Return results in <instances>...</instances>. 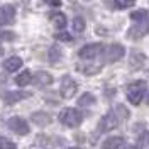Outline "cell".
<instances>
[{
	"label": "cell",
	"instance_id": "cell-18",
	"mask_svg": "<svg viewBox=\"0 0 149 149\" xmlns=\"http://www.w3.org/2000/svg\"><path fill=\"white\" fill-rule=\"evenodd\" d=\"M51 20H53L54 27H58V29L66 27V24H68V20H66V15H65V14H61V12H56V14H53Z\"/></svg>",
	"mask_w": 149,
	"mask_h": 149
},
{
	"label": "cell",
	"instance_id": "cell-14",
	"mask_svg": "<svg viewBox=\"0 0 149 149\" xmlns=\"http://www.w3.org/2000/svg\"><path fill=\"white\" fill-rule=\"evenodd\" d=\"M32 81H36L41 86H47V85L53 83V76L49 73H46V71H39L36 76H32Z\"/></svg>",
	"mask_w": 149,
	"mask_h": 149
},
{
	"label": "cell",
	"instance_id": "cell-28",
	"mask_svg": "<svg viewBox=\"0 0 149 149\" xmlns=\"http://www.w3.org/2000/svg\"><path fill=\"white\" fill-rule=\"evenodd\" d=\"M46 3H49V5H56V7H59L61 5V0H44Z\"/></svg>",
	"mask_w": 149,
	"mask_h": 149
},
{
	"label": "cell",
	"instance_id": "cell-25",
	"mask_svg": "<svg viewBox=\"0 0 149 149\" xmlns=\"http://www.w3.org/2000/svg\"><path fill=\"white\" fill-rule=\"evenodd\" d=\"M0 149H17V146L5 137H0Z\"/></svg>",
	"mask_w": 149,
	"mask_h": 149
},
{
	"label": "cell",
	"instance_id": "cell-27",
	"mask_svg": "<svg viewBox=\"0 0 149 149\" xmlns=\"http://www.w3.org/2000/svg\"><path fill=\"white\" fill-rule=\"evenodd\" d=\"M137 142H139V146H148V142H149V132H148V130L141 134V136H139V141H137Z\"/></svg>",
	"mask_w": 149,
	"mask_h": 149
},
{
	"label": "cell",
	"instance_id": "cell-6",
	"mask_svg": "<svg viewBox=\"0 0 149 149\" xmlns=\"http://www.w3.org/2000/svg\"><path fill=\"white\" fill-rule=\"evenodd\" d=\"M76 83H74L73 78H70V76H63V80H61V85H59V93H61V97L63 98H71L74 93H76Z\"/></svg>",
	"mask_w": 149,
	"mask_h": 149
},
{
	"label": "cell",
	"instance_id": "cell-8",
	"mask_svg": "<svg viewBox=\"0 0 149 149\" xmlns=\"http://www.w3.org/2000/svg\"><path fill=\"white\" fill-rule=\"evenodd\" d=\"M14 19H15V9H14V5L5 3V5L0 7V26H9V24L14 22Z\"/></svg>",
	"mask_w": 149,
	"mask_h": 149
},
{
	"label": "cell",
	"instance_id": "cell-23",
	"mask_svg": "<svg viewBox=\"0 0 149 149\" xmlns=\"http://www.w3.org/2000/svg\"><path fill=\"white\" fill-rule=\"evenodd\" d=\"M73 31H74V32H83V31H85V20H83V17H74L73 19Z\"/></svg>",
	"mask_w": 149,
	"mask_h": 149
},
{
	"label": "cell",
	"instance_id": "cell-29",
	"mask_svg": "<svg viewBox=\"0 0 149 149\" xmlns=\"http://www.w3.org/2000/svg\"><path fill=\"white\" fill-rule=\"evenodd\" d=\"M122 149H137V146H132V144H127V146H124Z\"/></svg>",
	"mask_w": 149,
	"mask_h": 149
},
{
	"label": "cell",
	"instance_id": "cell-26",
	"mask_svg": "<svg viewBox=\"0 0 149 149\" xmlns=\"http://www.w3.org/2000/svg\"><path fill=\"white\" fill-rule=\"evenodd\" d=\"M54 37L58 39V41H63V42H71V41H73L71 34H68V32H58Z\"/></svg>",
	"mask_w": 149,
	"mask_h": 149
},
{
	"label": "cell",
	"instance_id": "cell-1",
	"mask_svg": "<svg viewBox=\"0 0 149 149\" xmlns=\"http://www.w3.org/2000/svg\"><path fill=\"white\" fill-rule=\"evenodd\" d=\"M146 88H148V83L142 81V80L130 83L129 86H127V98H129V102L132 103V105L141 103L142 97H144V92H146Z\"/></svg>",
	"mask_w": 149,
	"mask_h": 149
},
{
	"label": "cell",
	"instance_id": "cell-9",
	"mask_svg": "<svg viewBox=\"0 0 149 149\" xmlns=\"http://www.w3.org/2000/svg\"><path fill=\"white\" fill-rule=\"evenodd\" d=\"M29 97H31V93L27 92H7L3 95V102L7 105H12V103H17L20 100H26Z\"/></svg>",
	"mask_w": 149,
	"mask_h": 149
},
{
	"label": "cell",
	"instance_id": "cell-31",
	"mask_svg": "<svg viewBox=\"0 0 149 149\" xmlns=\"http://www.w3.org/2000/svg\"><path fill=\"white\" fill-rule=\"evenodd\" d=\"M68 149H78V148H68Z\"/></svg>",
	"mask_w": 149,
	"mask_h": 149
},
{
	"label": "cell",
	"instance_id": "cell-5",
	"mask_svg": "<svg viewBox=\"0 0 149 149\" xmlns=\"http://www.w3.org/2000/svg\"><path fill=\"white\" fill-rule=\"evenodd\" d=\"M119 125V117L113 113V110L109 112L107 115H103L100 119V124H98V130L100 132H109V130L115 129Z\"/></svg>",
	"mask_w": 149,
	"mask_h": 149
},
{
	"label": "cell",
	"instance_id": "cell-2",
	"mask_svg": "<svg viewBox=\"0 0 149 149\" xmlns=\"http://www.w3.org/2000/svg\"><path fill=\"white\" fill-rule=\"evenodd\" d=\"M59 120L63 122L66 127H78L83 120V115L78 109H65L59 113Z\"/></svg>",
	"mask_w": 149,
	"mask_h": 149
},
{
	"label": "cell",
	"instance_id": "cell-13",
	"mask_svg": "<svg viewBox=\"0 0 149 149\" xmlns=\"http://www.w3.org/2000/svg\"><path fill=\"white\" fill-rule=\"evenodd\" d=\"M130 19L136 22V24H149V12L146 9L136 10L130 14Z\"/></svg>",
	"mask_w": 149,
	"mask_h": 149
},
{
	"label": "cell",
	"instance_id": "cell-22",
	"mask_svg": "<svg viewBox=\"0 0 149 149\" xmlns=\"http://www.w3.org/2000/svg\"><path fill=\"white\" fill-rule=\"evenodd\" d=\"M113 113L119 117V120H120V119H127V117H129V110H127L124 105H117V107L113 109Z\"/></svg>",
	"mask_w": 149,
	"mask_h": 149
},
{
	"label": "cell",
	"instance_id": "cell-21",
	"mask_svg": "<svg viewBox=\"0 0 149 149\" xmlns=\"http://www.w3.org/2000/svg\"><path fill=\"white\" fill-rule=\"evenodd\" d=\"M100 70H102L100 66H90V65L78 66V71H81V73H85V74H97Z\"/></svg>",
	"mask_w": 149,
	"mask_h": 149
},
{
	"label": "cell",
	"instance_id": "cell-7",
	"mask_svg": "<svg viewBox=\"0 0 149 149\" xmlns=\"http://www.w3.org/2000/svg\"><path fill=\"white\" fill-rule=\"evenodd\" d=\"M103 46L100 42H95V44H86L83 46L80 51H78V56L81 58V59H93V58H97V56L102 53Z\"/></svg>",
	"mask_w": 149,
	"mask_h": 149
},
{
	"label": "cell",
	"instance_id": "cell-20",
	"mask_svg": "<svg viewBox=\"0 0 149 149\" xmlns=\"http://www.w3.org/2000/svg\"><path fill=\"white\" fill-rule=\"evenodd\" d=\"M61 49L58 46H53L49 47V51H47V59H49V63H58L59 59H61Z\"/></svg>",
	"mask_w": 149,
	"mask_h": 149
},
{
	"label": "cell",
	"instance_id": "cell-17",
	"mask_svg": "<svg viewBox=\"0 0 149 149\" xmlns=\"http://www.w3.org/2000/svg\"><path fill=\"white\" fill-rule=\"evenodd\" d=\"M32 81V74H31V71H22L20 74H17V78H15V83L19 85V86H27L29 83Z\"/></svg>",
	"mask_w": 149,
	"mask_h": 149
},
{
	"label": "cell",
	"instance_id": "cell-19",
	"mask_svg": "<svg viewBox=\"0 0 149 149\" xmlns=\"http://www.w3.org/2000/svg\"><path fill=\"white\" fill-rule=\"evenodd\" d=\"M95 102H97V98H95V95H92V93H83V95L78 98V105H80V107H90V105H93Z\"/></svg>",
	"mask_w": 149,
	"mask_h": 149
},
{
	"label": "cell",
	"instance_id": "cell-30",
	"mask_svg": "<svg viewBox=\"0 0 149 149\" xmlns=\"http://www.w3.org/2000/svg\"><path fill=\"white\" fill-rule=\"evenodd\" d=\"M134 3V0H124V5H132Z\"/></svg>",
	"mask_w": 149,
	"mask_h": 149
},
{
	"label": "cell",
	"instance_id": "cell-11",
	"mask_svg": "<svg viewBox=\"0 0 149 149\" xmlns=\"http://www.w3.org/2000/svg\"><path fill=\"white\" fill-rule=\"evenodd\" d=\"M31 122H34L39 127H46V125L51 124V115L46 113V112H34L31 115Z\"/></svg>",
	"mask_w": 149,
	"mask_h": 149
},
{
	"label": "cell",
	"instance_id": "cell-24",
	"mask_svg": "<svg viewBox=\"0 0 149 149\" xmlns=\"http://www.w3.org/2000/svg\"><path fill=\"white\" fill-rule=\"evenodd\" d=\"M15 39V34L10 32V31H0V44L5 42V41H14Z\"/></svg>",
	"mask_w": 149,
	"mask_h": 149
},
{
	"label": "cell",
	"instance_id": "cell-3",
	"mask_svg": "<svg viewBox=\"0 0 149 149\" xmlns=\"http://www.w3.org/2000/svg\"><path fill=\"white\" fill-rule=\"evenodd\" d=\"M9 129L14 130L19 136H27L31 132V127H29L27 120L22 119V117H12V119H9Z\"/></svg>",
	"mask_w": 149,
	"mask_h": 149
},
{
	"label": "cell",
	"instance_id": "cell-16",
	"mask_svg": "<svg viewBox=\"0 0 149 149\" xmlns=\"http://www.w3.org/2000/svg\"><path fill=\"white\" fill-rule=\"evenodd\" d=\"M124 144V139L115 136V137H109L105 139V142L102 144V149H120V146Z\"/></svg>",
	"mask_w": 149,
	"mask_h": 149
},
{
	"label": "cell",
	"instance_id": "cell-15",
	"mask_svg": "<svg viewBox=\"0 0 149 149\" xmlns=\"http://www.w3.org/2000/svg\"><path fill=\"white\" fill-rule=\"evenodd\" d=\"M144 61H146V56L142 53L132 51V54H130V66H132V70H139L141 66L144 65Z\"/></svg>",
	"mask_w": 149,
	"mask_h": 149
},
{
	"label": "cell",
	"instance_id": "cell-10",
	"mask_svg": "<svg viewBox=\"0 0 149 149\" xmlns=\"http://www.w3.org/2000/svg\"><path fill=\"white\" fill-rule=\"evenodd\" d=\"M148 29H149V24H134L127 31V37H130V39H139V37L146 36Z\"/></svg>",
	"mask_w": 149,
	"mask_h": 149
},
{
	"label": "cell",
	"instance_id": "cell-32",
	"mask_svg": "<svg viewBox=\"0 0 149 149\" xmlns=\"http://www.w3.org/2000/svg\"><path fill=\"white\" fill-rule=\"evenodd\" d=\"M148 103H149V97H148Z\"/></svg>",
	"mask_w": 149,
	"mask_h": 149
},
{
	"label": "cell",
	"instance_id": "cell-12",
	"mask_svg": "<svg viewBox=\"0 0 149 149\" xmlns=\"http://www.w3.org/2000/svg\"><path fill=\"white\" fill-rule=\"evenodd\" d=\"M20 66H22V59H20L19 56H10V58H7V59L3 61V70L9 71V73L17 71Z\"/></svg>",
	"mask_w": 149,
	"mask_h": 149
},
{
	"label": "cell",
	"instance_id": "cell-4",
	"mask_svg": "<svg viewBox=\"0 0 149 149\" xmlns=\"http://www.w3.org/2000/svg\"><path fill=\"white\" fill-rule=\"evenodd\" d=\"M124 54H125V49H124L122 44H112V46L107 47V51L103 54V59H105V63H115V61L122 59Z\"/></svg>",
	"mask_w": 149,
	"mask_h": 149
}]
</instances>
